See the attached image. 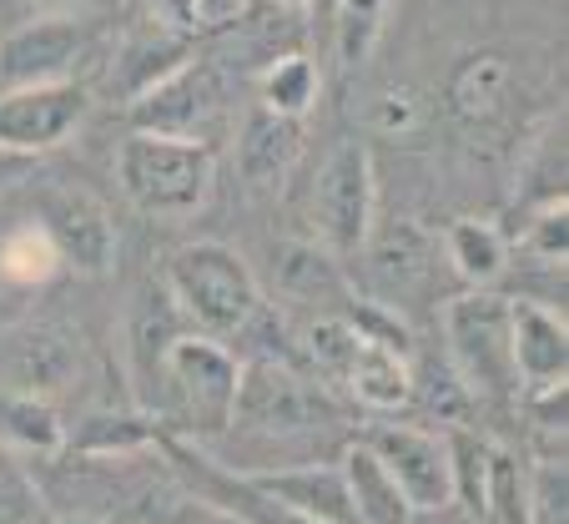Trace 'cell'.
Wrapping results in <instances>:
<instances>
[{
	"mask_svg": "<svg viewBox=\"0 0 569 524\" xmlns=\"http://www.w3.org/2000/svg\"><path fill=\"white\" fill-rule=\"evenodd\" d=\"M121 197L151 223H182L202 212L217 187V151L202 141L157 137V131H127L117 147Z\"/></svg>",
	"mask_w": 569,
	"mask_h": 524,
	"instance_id": "7a4b0ae2",
	"label": "cell"
},
{
	"mask_svg": "<svg viewBox=\"0 0 569 524\" xmlns=\"http://www.w3.org/2000/svg\"><path fill=\"white\" fill-rule=\"evenodd\" d=\"M157 439H161V424L151 414H91L81 418L76 439L66 444L91 454V459H127V454H141Z\"/></svg>",
	"mask_w": 569,
	"mask_h": 524,
	"instance_id": "83f0119b",
	"label": "cell"
},
{
	"mask_svg": "<svg viewBox=\"0 0 569 524\" xmlns=\"http://www.w3.org/2000/svg\"><path fill=\"white\" fill-rule=\"evenodd\" d=\"M131 131H157V137H182V141H222L227 121H232V86L227 71L207 56H187L167 76L127 101Z\"/></svg>",
	"mask_w": 569,
	"mask_h": 524,
	"instance_id": "5b68a950",
	"label": "cell"
},
{
	"mask_svg": "<svg viewBox=\"0 0 569 524\" xmlns=\"http://www.w3.org/2000/svg\"><path fill=\"white\" fill-rule=\"evenodd\" d=\"M358 323L348 318V313H318V318L302 328V354H308V364L318 368V378H343L348 358H353L358 348Z\"/></svg>",
	"mask_w": 569,
	"mask_h": 524,
	"instance_id": "1f68e13d",
	"label": "cell"
},
{
	"mask_svg": "<svg viewBox=\"0 0 569 524\" xmlns=\"http://www.w3.org/2000/svg\"><path fill=\"white\" fill-rule=\"evenodd\" d=\"M308 212H312V233H318L312 243H322L338 263L363 253L368 233L378 223V171L368 141L348 137L322 157L318 177H312Z\"/></svg>",
	"mask_w": 569,
	"mask_h": 524,
	"instance_id": "52a82bcc",
	"label": "cell"
},
{
	"mask_svg": "<svg viewBox=\"0 0 569 524\" xmlns=\"http://www.w3.org/2000/svg\"><path fill=\"white\" fill-rule=\"evenodd\" d=\"M515 247L525 257H535L539 268L565 273V257H569V202L565 197L525 207V233L515 237Z\"/></svg>",
	"mask_w": 569,
	"mask_h": 524,
	"instance_id": "4dcf8cb0",
	"label": "cell"
},
{
	"mask_svg": "<svg viewBox=\"0 0 569 524\" xmlns=\"http://www.w3.org/2000/svg\"><path fill=\"white\" fill-rule=\"evenodd\" d=\"M525 474H529V464H519L509 449L489 444V474H483V514H479V524H529Z\"/></svg>",
	"mask_w": 569,
	"mask_h": 524,
	"instance_id": "f546056e",
	"label": "cell"
},
{
	"mask_svg": "<svg viewBox=\"0 0 569 524\" xmlns=\"http://www.w3.org/2000/svg\"><path fill=\"white\" fill-rule=\"evenodd\" d=\"M91 111V91L76 76L66 81L0 86V147L16 157H41L61 147Z\"/></svg>",
	"mask_w": 569,
	"mask_h": 524,
	"instance_id": "30bf717a",
	"label": "cell"
},
{
	"mask_svg": "<svg viewBox=\"0 0 569 524\" xmlns=\"http://www.w3.org/2000/svg\"><path fill=\"white\" fill-rule=\"evenodd\" d=\"M268 6H278V11H288V16H302V11H308V0H268Z\"/></svg>",
	"mask_w": 569,
	"mask_h": 524,
	"instance_id": "f35d334b",
	"label": "cell"
},
{
	"mask_svg": "<svg viewBox=\"0 0 569 524\" xmlns=\"http://www.w3.org/2000/svg\"><path fill=\"white\" fill-rule=\"evenodd\" d=\"M242 479L258 494L278 500L282 510H298L318 524H358L338 464H288V469H258V474H242Z\"/></svg>",
	"mask_w": 569,
	"mask_h": 524,
	"instance_id": "e0dca14e",
	"label": "cell"
},
{
	"mask_svg": "<svg viewBox=\"0 0 569 524\" xmlns=\"http://www.w3.org/2000/svg\"><path fill=\"white\" fill-rule=\"evenodd\" d=\"M87 368V343L61 318H31L0 338V388L6 394L56 398L76 388Z\"/></svg>",
	"mask_w": 569,
	"mask_h": 524,
	"instance_id": "9c48e42d",
	"label": "cell"
},
{
	"mask_svg": "<svg viewBox=\"0 0 569 524\" xmlns=\"http://www.w3.org/2000/svg\"><path fill=\"white\" fill-rule=\"evenodd\" d=\"M433 117H439V107L423 97L419 86H383V91L368 101V127H373L378 137H388V141L429 137Z\"/></svg>",
	"mask_w": 569,
	"mask_h": 524,
	"instance_id": "f1b7e54d",
	"label": "cell"
},
{
	"mask_svg": "<svg viewBox=\"0 0 569 524\" xmlns=\"http://www.w3.org/2000/svg\"><path fill=\"white\" fill-rule=\"evenodd\" d=\"M167 293L182 323L207 338H252L268 323L258 273L227 243H187L167 257Z\"/></svg>",
	"mask_w": 569,
	"mask_h": 524,
	"instance_id": "6da1fadb",
	"label": "cell"
},
{
	"mask_svg": "<svg viewBox=\"0 0 569 524\" xmlns=\"http://www.w3.org/2000/svg\"><path fill=\"white\" fill-rule=\"evenodd\" d=\"M157 444H161L167 454H172V464L187 474V484L197 490V500H207V504H217V510L237 514L242 524H318V520H308V514L282 510L278 500L258 494L248 479H242V474H222V469H212V459H202V454H197L187 439H172V434H161Z\"/></svg>",
	"mask_w": 569,
	"mask_h": 524,
	"instance_id": "2e32d148",
	"label": "cell"
},
{
	"mask_svg": "<svg viewBox=\"0 0 569 524\" xmlns=\"http://www.w3.org/2000/svg\"><path fill=\"white\" fill-rule=\"evenodd\" d=\"M509 338H515V374L519 394L539 384H565L569 378V328L565 313L545 303H515L509 298Z\"/></svg>",
	"mask_w": 569,
	"mask_h": 524,
	"instance_id": "ac0fdd59",
	"label": "cell"
},
{
	"mask_svg": "<svg viewBox=\"0 0 569 524\" xmlns=\"http://www.w3.org/2000/svg\"><path fill=\"white\" fill-rule=\"evenodd\" d=\"M272 278H278V293L292 303H333L348 293L343 283V263L322 243H282L272 253Z\"/></svg>",
	"mask_w": 569,
	"mask_h": 524,
	"instance_id": "7402d4cb",
	"label": "cell"
},
{
	"mask_svg": "<svg viewBox=\"0 0 569 524\" xmlns=\"http://www.w3.org/2000/svg\"><path fill=\"white\" fill-rule=\"evenodd\" d=\"M519 66L509 51H469L459 56V66L443 81V117L459 137H469L473 147L479 141H499L505 131H515L519 121Z\"/></svg>",
	"mask_w": 569,
	"mask_h": 524,
	"instance_id": "ba28073f",
	"label": "cell"
},
{
	"mask_svg": "<svg viewBox=\"0 0 569 524\" xmlns=\"http://www.w3.org/2000/svg\"><path fill=\"white\" fill-rule=\"evenodd\" d=\"M368 263V283H373L378 303L383 308H398V303L419 298L423 288L433 283V268H439V243L423 233L419 223H388L368 233L363 253Z\"/></svg>",
	"mask_w": 569,
	"mask_h": 524,
	"instance_id": "5bb4252c",
	"label": "cell"
},
{
	"mask_svg": "<svg viewBox=\"0 0 569 524\" xmlns=\"http://www.w3.org/2000/svg\"><path fill=\"white\" fill-rule=\"evenodd\" d=\"M443 263L469 288H495L509 268V237L489 217H459L443 233Z\"/></svg>",
	"mask_w": 569,
	"mask_h": 524,
	"instance_id": "603a6c76",
	"label": "cell"
},
{
	"mask_svg": "<svg viewBox=\"0 0 569 524\" xmlns=\"http://www.w3.org/2000/svg\"><path fill=\"white\" fill-rule=\"evenodd\" d=\"M0 444L16 454L51 459V454L66 449V424H61L51 398L6 394V388H0Z\"/></svg>",
	"mask_w": 569,
	"mask_h": 524,
	"instance_id": "cb8c5ba5",
	"label": "cell"
},
{
	"mask_svg": "<svg viewBox=\"0 0 569 524\" xmlns=\"http://www.w3.org/2000/svg\"><path fill=\"white\" fill-rule=\"evenodd\" d=\"M187 51H192V36L172 31V26H161L157 16H147V31L131 36L127 46H121L117 66H111V91H121V97H141L157 76H167L177 61H187Z\"/></svg>",
	"mask_w": 569,
	"mask_h": 524,
	"instance_id": "ffe728a7",
	"label": "cell"
},
{
	"mask_svg": "<svg viewBox=\"0 0 569 524\" xmlns=\"http://www.w3.org/2000/svg\"><path fill=\"white\" fill-rule=\"evenodd\" d=\"M338 469H343V484H348V500H353L358 524H403L413 514L409 500H403V490L393 484V474L383 469V459H378L363 439L348 444L343 459H338Z\"/></svg>",
	"mask_w": 569,
	"mask_h": 524,
	"instance_id": "44dd1931",
	"label": "cell"
},
{
	"mask_svg": "<svg viewBox=\"0 0 569 524\" xmlns=\"http://www.w3.org/2000/svg\"><path fill=\"white\" fill-rule=\"evenodd\" d=\"M237 378L242 364L227 343L207 338V333H177L167 343V354L157 364V384H151V408H167L177 428H187L192 439H217L232 428L237 404Z\"/></svg>",
	"mask_w": 569,
	"mask_h": 524,
	"instance_id": "3957f363",
	"label": "cell"
},
{
	"mask_svg": "<svg viewBox=\"0 0 569 524\" xmlns=\"http://www.w3.org/2000/svg\"><path fill=\"white\" fill-rule=\"evenodd\" d=\"M529 524H565L569 520V474L565 459H535L525 474Z\"/></svg>",
	"mask_w": 569,
	"mask_h": 524,
	"instance_id": "d6a6232c",
	"label": "cell"
},
{
	"mask_svg": "<svg viewBox=\"0 0 569 524\" xmlns=\"http://www.w3.org/2000/svg\"><path fill=\"white\" fill-rule=\"evenodd\" d=\"M36 171V157H16V151L0 147V192H11L16 182H26Z\"/></svg>",
	"mask_w": 569,
	"mask_h": 524,
	"instance_id": "d590c367",
	"label": "cell"
},
{
	"mask_svg": "<svg viewBox=\"0 0 569 524\" xmlns=\"http://www.w3.org/2000/svg\"><path fill=\"white\" fill-rule=\"evenodd\" d=\"M388 11H393V0H338L333 6L328 26H333V61L343 71H363L373 61L388 31Z\"/></svg>",
	"mask_w": 569,
	"mask_h": 524,
	"instance_id": "4316f807",
	"label": "cell"
},
{
	"mask_svg": "<svg viewBox=\"0 0 569 524\" xmlns=\"http://www.w3.org/2000/svg\"><path fill=\"white\" fill-rule=\"evenodd\" d=\"M36 223L46 227V237L56 243V253H61V263L71 273H87V278L111 273L121 237L97 192H87V187H76V182L46 187L36 197Z\"/></svg>",
	"mask_w": 569,
	"mask_h": 524,
	"instance_id": "8fae6325",
	"label": "cell"
},
{
	"mask_svg": "<svg viewBox=\"0 0 569 524\" xmlns=\"http://www.w3.org/2000/svg\"><path fill=\"white\" fill-rule=\"evenodd\" d=\"M61 273L66 263L41 223H16L0 233V283H11V288H46Z\"/></svg>",
	"mask_w": 569,
	"mask_h": 524,
	"instance_id": "484cf974",
	"label": "cell"
},
{
	"mask_svg": "<svg viewBox=\"0 0 569 524\" xmlns=\"http://www.w3.org/2000/svg\"><path fill=\"white\" fill-rule=\"evenodd\" d=\"M363 444L383 459L393 484L403 490L413 514L453 510V469H449V434L413 424H378L363 434Z\"/></svg>",
	"mask_w": 569,
	"mask_h": 524,
	"instance_id": "7c38bea8",
	"label": "cell"
},
{
	"mask_svg": "<svg viewBox=\"0 0 569 524\" xmlns=\"http://www.w3.org/2000/svg\"><path fill=\"white\" fill-rule=\"evenodd\" d=\"M333 6H338V0H308V16H322V21H328V16H333Z\"/></svg>",
	"mask_w": 569,
	"mask_h": 524,
	"instance_id": "ab89813d",
	"label": "cell"
},
{
	"mask_svg": "<svg viewBox=\"0 0 569 524\" xmlns=\"http://www.w3.org/2000/svg\"><path fill=\"white\" fill-rule=\"evenodd\" d=\"M51 524H91L87 514H61V520H51Z\"/></svg>",
	"mask_w": 569,
	"mask_h": 524,
	"instance_id": "60d3db41",
	"label": "cell"
},
{
	"mask_svg": "<svg viewBox=\"0 0 569 524\" xmlns=\"http://www.w3.org/2000/svg\"><path fill=\"white\" fill-rule=\"evenodd\" d=\"M26 6L41 16H76V11H87L91 0H26Z\"/></svg>",
	"mask_w": 569,
	"mask_h": 524,
	"instance_id": "8d00e7d4",
	"label": "cell"
},
{
	"mask_svg": "<svg viewBox=\"0 0 569 524\" xmlns=\"http://www.w3.org/2000/svg\"><path fill=\"white\" fill-rule=\"evenodd\" d=\"M358 333H363V328H358ZM338 384H348L353 404L368 408V414H398V408L413 404V364H409V348H398V343H383V338H368V333H363Z\"/></svg>",
	"mask_w": 569,
	"mask_h": 524,
	"instance_id": "d6986e66",
	"label": "cell"
},
{
	"mask_svg": "<svg viewBox=\"0 0 569 524\" xmlns=\"http://www.w3.org/2000/svg\"><path fill=\"white\" fill-rule=\"evenodd\" d=\"M41 520V490L26 474V464H16V449L0 444V524H36Z\"/></svg>",
	"mask_w": 569,
	"mask_h": 524,
	"instance_id": "836d02e7",
	"label": "cell"
},
{
	"mask_svg": "<svg viewBox=\"0 0 569 524\" xmlns=\"http://www.w3.org/2000/svg\"><path fill=\"white\" fill-rule=\"evenodd\" d=\"M91 46V26L76 16H36L0 41V86L66 81Z\"/></svg>",
	"mask_w": 569,
	"mask_h": 524,
	"instance_id": "4fadbf2b",
	"label": "cell"
},
{
	"mask_svg": "<svg viewBox=\"0 0 569 524\" xmlns=\"http://www.w3.org/2000/svg\"><path fill=\"white\" fill-rule=\"evenodd\" d=\"M167 524H242V520L217 510V504H207V500H182V510H177Z\"/></svg>",
	"mask_w": 569,
	"mask_h": 524,
	"instance_id": "e575fe53",
	"label": "cell"
},
{
	"mask_svg": "<svg viewBox=\"0 0 569 524\" xmlns=\"http://www.w3.org/2000/svg\"><path fill=\"white\" fill-rule=\"evenodd\" d=\"M338 424V404L318 378L298 374L288 358L258 354L242 364L237 378V404H232V428L252 434V439H302L318 428Z\"/></svg>",
	"mask_w": 569,
	"mask_h": 524,
	"instance_id": "8992f818",
	"label": "cell"
},
{
	"mask_svg": "<svg viewBox=\"0 0 569 524\" xmlns=\"http://www.w3.org/2000/svg\"><path fill=\"white\" fill-rule=\"evenodd\" d=\"M302 141H308V131H302L298 117L252 107L242 117V127H237V177L252 192H282L302 161Z\"/></svg>",
	"mask_w": 569,
	"mask_h": 524,
	"instance_id": "9a60e30c",
	"label": "cell"
},
{
	"mask_svg": "<svg viewBox=\"0 0 569 524\" xmlns=\"http://www.w3.org/2000/svg\"><path fill=\"white\" fill-rule=\"evenodd\" d=\"M403 524H449V510H433V514H409Z\"/></svg>",
	"mask_w": 569,
	"mask_h": 524,
	"instance_id": "74e56055",
	"label": "cell"
},
{
	"mask_svg": "<svg viewBox=\"0 0 569 524\" xmlns=\"http://www.w3.org/2000/svg\"><path fill=\"white\" fill-rule=\"evenodd\" d=\"M322 91V71L312 66V56L302 51H278L272 61L258 66V107L278 111V117H308L312 101Z\"/></svg>",
	"mask_w": 569,
	"mask_h": 524,
	"instance_id": "d4e9b609",
	"label": "cell"
},
{
	"mask_svg": "<svg viewBox=\"0 0 569 524\" xmlns=\"http://www.w3.org/2000/svg\"><path fill=\"white\" fill-rule=\"evenodd\" d=\"M443 358L469 388L473 404L519 398L515 338H509V298L495 288H469L443 308Z\"/></svg>",
	"mask_w": 569,
	"mask_h": 524,
	"instance_id": "277c9868",
	"label": "cell"
}]
</instances>
